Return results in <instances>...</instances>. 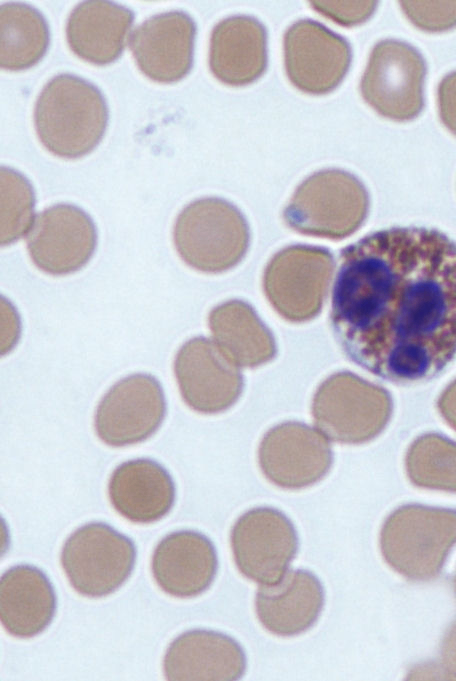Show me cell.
I'll return each mask as SVG.
<instances>
[{
    "instance_id": "9",
    "label": "cell",
    "mask_w": 456,
    "mask_h": 681,
    "mask_svg": "<svg viewBox=\"0 0 456 681\" xmlns=\"http://www.w3.org/2000/svg\"><path fill=\"white\" fill-rule=\"evenodd\" d=\"M235 564L242 575L261 585L279 582L298 549V537L290 520L272 508L247 511L231 531Z\"/></svg>"
},
{
    "instance_id": "8",
    "label": "cell",
    "mask_w": 456,
    "mask_h": 681,
    "mask_svg": "<svg viewBox=\"0 0 456 681\" xmlns=\"http://www.w3.org/2000/svg\"><path fill=\"white\" fill-rule=\"evenodd\" d=\"M245 234V222L230 203L204 198L185 207L178 215L173 238L182 259L207 272L230 266L236 245Z\"/></svg>"
},
{
    "instance_id": "24",
    "label": "cell",
    "mask_w": 456,
    "mask_h": 681,
    "mask_svg": "<svg viewBox=\"0 0 456 681\" xmlns=\"http://www.w3.org/2000/svg\"><path fill=\"white\" fill-rule=\"evenodd\" d=\"M209 323L218 344L237 363L258 364L273 352L269 334L244 306L221 305L211 312Z\"/></svg>"
},
{
    "instance_id": "16",
    "label": "cell",
    "mask_w": 456,
    "mask_h": 681,
    "mask_svg": "<svg viewBox=\"0 0 456 681\" xmlns=\"http://www.w3.org/2000/svg\"><path fill=\"white\" fill-rule=\"evenodd\" d=\"M246 668L243 649L231 637L212 630L187 631L169 645L163 661L167 680L240 679Z\"/></svg>"
},
{
    "instance_id": "31",
    "label": "cell",
    "mask_w": 456,
    "mask_h": 681,
    "mask_svg": "<svg viewBox=\"0 0 456 681\" xmlns=\"http://www.w3.org/2000/svg\"><path fill=\"white\" fill-rule=\"evenodd\" d=\"M455 591H456V577H455Z\"/></svg>"
},
{
    "instance_id": "5",
    "label": "cell",
    "mask_w": 456,
    "mask_h": 681,
    "mask_svg": "<svg viewBox=\"0 0 456 681\" xmlns=\"http://www.w3.org/2000/svg\"><path fill=\"white\" fill-rule=\"evenodd\" d=\"M133 542L111 526L93 522L75 530L61 551V565L79 594L98 598L116 591L130 576Z\"/></svg>"
},
{
    "instance_id": "21",
    "label": "cell",
    "mask_w": 456,
    "mask_h": 681,
    "mask_svg": "<svg viewBox=\"0 0 456 681\" xmlns=\"http://www.w3.org/2000/svg\"><path fill=\"white\" fill-rule=\"evenodd\" d=\"M133 18L131 10L116 3L84 1L73 9L67 20L69 47L85 61L109 64L122 53Z\"/></svg>"
},
{
    "instance_id": "10",
    "label": "cell",
    "mask_w": 456,
    "mask_h": 681,
    "mask_svg": "<svg viewBox=\"0 0 456 681\" xmlns=\"http://www.w3.org/2000/svg\"><path fill=\"white\" fill-rule=\"evenodd\" d=\"M283 49L288 79L307 94L333 91L351 64V47L346 39L310 19L298 20L286 30Z\"/></svg>"
},
{
    "instance_id": "17",
    "label": "cell",
    "mask_w": 456,
    "mask_h": 681,
    "mask_svg": "<svg viewBox=\"0 0 456 681\" xmlns=\"http://www.w3.org/2000/svg\"><path fill=\"white\" fill-rule=\"evenodd\" d=\"M151 569L157 585L167 594L190 598L209 588L217 571L212 542L194 531L165 536L156 546Z\"/></svg>"
},
{
    "instance_id": "4",
    "label": "cell",
    "mask_w": 456,
    "mask_h": 681,
    "mask_svg": "<svg viewBox=\"0 0 456 681\" xmlns=\"http://www.w3.org/2000/svg\"><path fill=\"white\" fill-rule=\"evenodd\" d=\"M425 60L412 45L385 39L373 47L360 82L364 101L397 122L416 118L424 107Z\"/></svg>"
},
{
    "instance_id": "15",
    "label": "cell",
    "mask_w": 456,
    "mask_h": 681,
    "mask_svg": "<svg viewBox=\"0 0 456 681\" xmlns=\"http://www.w3.org/2000/svg\"><path fill=\"white\" fill-rule=\"evenodd\" d=\"M174 372L183 400L200 413L224 411L241 393L240 374L204 338H194L180 348Z\"/></svg>"
},
{
    "instance_id": "1",
    "label": "cell",
    "mask_w": 456,
    "mask_h": 681,
    "mask_svg": "<svg viewBox=\"0 0 456 681\" xmlns=\"http://www.w3.org/2000/svg\"><path fill=\"white\" fill-rule=\"evenodd\" d=\"M330 318L346 356L370 373L401 384L435 377L456 355V243L394 227L345 247Z\"/></svg>"
},
{
    "instance_id": "23",
    "label": "cell",
    "mask_w": 456,
    "mask_h": 681,
    "mask_svg": "<svg viewBox=\"0 0 456 681\" xmlns=\"http://www.w3.org/2000/svg\"><path fill=\"white\" fill-rule=\"evenodd\" d=\"M49 29L42 14L21 3L0 7V66L7 70L32 67L44 56Z\"/></svg>"
},
{
    "instance_id": "22",
    "label": "cell",
    "mask_w": 456,
    "mask_h": 681,
    "mask_svg": "<svg viewBox=\"0 0 456 681\" xmlns=\"http://www.w3.org/2000/svg\"><path fill=\"white\" fill-rule=\"evenodd\" d=\"M56 596L47 576L31 565H16L0 579V619L18 638L41 633L52 621Z\"/></svg>"
},
{
    "instance_id": "26",
    "label": "cell",
    "mask_w": 456,
    "mask_h": 681,
    "mask_svg": "<svg viewBox=\"0 0 456 681\" xmlns=\"http://www.w3.org/2000/svg\"><path fill=\"white\" fill-rule=\"evenodd\" d=\"M407 470L416 485L456 491L455 449H413L407 459Z\"/></svg>"
},
{
    "instance_id": "3",
    "label": "cell",
    "mask_w": 456,
    "mask_h": 681,
    "mask_svg": "<svg viewBox=\"0 0 456 681\" xmlns=\"http://www.w3.org/2000/svg\"><path fill=\"white\" fill-rule=\"evenodd\" d=\"M456 544V512L405 506L392 513L380 533L386 563L407 579L428 581L439 575Z\"/></svg>"
},
{
    "instance_id": "12",
    "label": "cell",
    "mask_w": 456,
    "mask_h": 681,
    "mask_svg": "<svg viewBox=\"0 0 456 681\" xmlns=\"http://www.w3.org/2000/svg\"><path fill=\"white\" fill-rule=\"evenodd\" d=\"M96 241L95 225L87 213L71 204H56L35 217L27 249L37 268L62 276L78 271L90 260Z\"/></svg>"
},
{
    "instance_id": "18",
    "label": "cell",
    "mask_w": 456,
    "mask_h": 681,
    "mask_svg": "<svg viewBox=\"0 0 456 681\" xmlns=\"http://www.w3.org/2000/svg\"><path fill=\"white\" fill-rule=\"evenodd\" d=\"M267 32L255 18L246 15L221 20L212 30L209 67L229 86L256 81L267 67Z\"/></svg>"
},
{
    "instance_id": "20",
    "label": "cell",
    "mask_w": 456,
    "mask_h": 681,
    "mask_svg": "<svg viewBox=\"0 0 456 681\" xmlns=\"http://www.w3.org/2000/svg\"><path fill=\"white\" fill-rule=\"evenodd\" d=\"M108 495L114 509L134 523H152L172 508L175 487L169 473L150 459L120 464L112 473Z\"/></svg>"
},
{
    "instance_id": "30",
    "label": "cell",
    "mask_w": 456,
    "mask_h": 681,
    "mask_svg": "<svg viewBox=\"0 0 456 681\" xmlns=\"http://www.w3.org/2000/svg\"><path fill=\"white\" fill-rule=\"evenodd\" d=\"M441 666L449 679L456 680V622L449 628L443 638Z\"/></svg>"
},
{
    "instance_id": "19",
    "label": "cell",
    "mask_w": 456,
    "mask_h": 681,
    "mask_svg": "<svg viewBox=\"0 0 456 681\" xmlns=\"http://www.w3.org/2000/svg\"><path fill=\"white\" fill-rule=\"evenodd\" d=\"M324 605L319 579L309 571L289 572L277 583L262 585L256 594L255 608L260 623L278 636H294L308 630L318 619Z\"/></svg>"
},
{
    "instance_id": "6",
    "label": "cell",
    "mask_w": 456,
    "mask_h": 681,
    "mask_svg": "<svg viewBox=\"0 0 456 681\" xmlns=\"http://www.w3.org/2000/svg\"><path fill=\"white\" fill-rule=\"evenodd\" d=\"M368 196L362 184L341 170H325L309 177L285 210L292 226L314 233L348 234L364 220Z\"/></svg>"
},
{
    "instance_id": "28",
    "label": "cell",
    "mask_w": 456,
    "mask_h": 681,
    "mask_svg": "<svg viewBox=\"0 0 456 681\" xmlns=\"http://www.w3.org/2000/svg\"><path fill=\"white\" fill-rule=\"evenodd\" d=\"M313 9L342 26H355L374 13L376 1H312Z\"/></svg>"
},
{
    "instance_id": "11",
    "label": "cell",
    "mask_w": 456,
    "mask_h": 681,
    "mask_svg": "<svg viewBox=\"0 0 456 681\" xmlns=\"http://www.w3.org/2000/svg\"><path fill=\"white\" fill-rule=\"evenodd\" d=\"M165 410L159 381L149 374H133L115 383L103 396L95 414V431L109 446L133 445L159 428Z\"/></svg>"
},
{
    "instance_id": "7",
    "label": "cell",
    "mask_w": 456,
    "mask_h": 681,
    "mask_svg": "<svg viewBox=\"0 0 456 681\" xmlns=\"http://www.w3.org/2000/svg\"><path fill=\"white\" fill-rule=\"evenodd\" d=\"M312 410L315 424L324 436L358 443L383 427L389 414V399L377 387L354 376L338 374L319 387Z\"/></svg>"
},
{
    "instance_id": "2",
    "label": "cell",
    "mask_w": 456,
    "mask_h": 681,
    "mask_svg": "<svg viewBox=\"0 0 456 681\" xmlns=\"http://www.w3.org/2000/svg\"><path fill=\"white\" fill-rule=\"evenodd\" d=\"M108 121L102 93L86 80L60 74L42 89L34 109L35 129L52 154L75 159L100 142Z\"/></svg>"
},
{
    "instance_id": "25",
    "label": "cell",
    "mask_w": 456,
    "mask_h": 681,
    "mask_svg": "<svg viewBox=\"0 0 456 681\" xmlns=\"http://www.w3.org/2000/svg\"><path fill=\"white\" fill-rule=\"evenodd\" d=\"M1 244L13 243L33 223L35 196L29 181L19 172L1 167Z\"/></svg>"
},
{
    "instance_id": "29",
    "label": "cell",
    "mask_w": 456,
    "mask_h": 681,
    "mask_svg": "<svg viewBox=\"0 0 456 681\" xmlns=\"http://www.w3.org/2000/svg\"><path fill=\"white\" fill-rule=\"evenodd\" d=\"M437 103L442 123L456 136V71L449 73L440 81Z\"/></svg>"
},
{
    "instance_id": "14",
    "label": "cell",
    "mask_w": 456,
    "mask_h": 681,
    "mask_svg": "<svg viewBox=\"0 0 456 681\" xmlns=\"http://www.w3.org/2000/svg\"><path fill=\"white\" fill-rule=\"evenodd\" d=\"M196 26L182 11L154 15L139 25L129 46L141 72L151 80L172 83L185 77L193 61Z\"/></svg>"
},
{
    "instance_id": "27",
    "label": "cell",
    "mask_w": 456,
    "mask_h": 681,
    "mask_svg": "<svg viewBox=\"0 0 456 681\" xmlns=\"http://www.w3.org/2000/svg\"><path fill=\"white\" fill-rule=\"evenodd\" d=\"M400 7L417 28L438 33L456 27V1H400Z\"/></svg>"
},
{
    "instance_id": "13",
    "label": "cell",
    "mask_w": 456,
    "mask_h": 681,
    "mask_svg": "<svg viewBox=\"0 0 456 681\" xmlns=\"http://www.w3.org/2000/svg\"><path fill=\"white\" fill-rule=\"evenodd\" d=\"M332 451L326 437L307 425L284 423L271 429L259 447L265 477L285 489L315 484L329 471Z\"/></svg>"
}]
</instances>
